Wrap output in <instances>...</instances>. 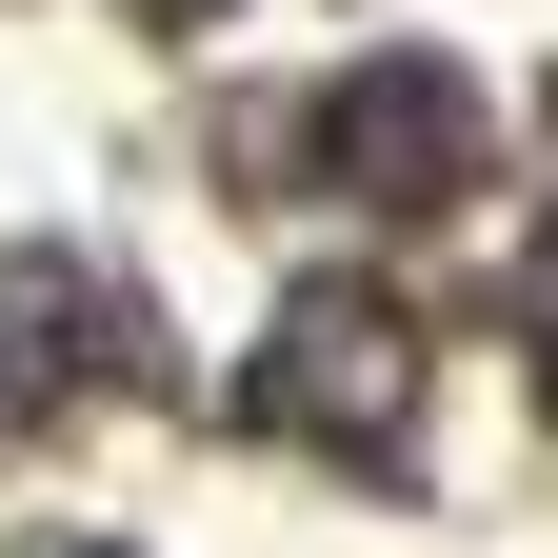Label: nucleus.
<instances>
[{
    "label": "nucleus",
    "mask_w": 558,
    "mask_h": 558,
    "mask_svg": "<svg viewBox=\"0 0 558 558\" xmlns=\"http://www.w3.org/2000/svg\"><path fill=\"white\" fill-rule=\"evenodd\" d=\"M319 180H360V199H459V180H478V81H459V60H360V81L319 100Z\"/></svg>",
    "instance_id": "f257e3e1"
},
{
    "label": "nucleus",
    "mask_w": 558,
    "mask_h": 558,
    "mask_svg": "<svg viewBox=\"0 0 558 558\" xmlns=\"http://www.w3.org/2000/svg\"><path fill=\"white\" fill-rule=\"evenodd\" d=\"M399 399H418V360H399V319L360 279H319V300L259 339V418H300V439H399Z\"/></svg>",
    "instance_id": "f03ea898"
},
{
    "label": "nucleus",
    "mask_w": 558,
    "mask_h": 558,
    "mask_svg": "<svg viewBox=\"0 0 558 558\" xmlns=\"http://www.w3.org/2000/svg\"><path fill=\"white\" fill-rule=\"evenodd\" d=\"M538 379H558V220H538Z\"/></svg>",
    "instance_id": "7ed1b4c3"
}]
</instances>
